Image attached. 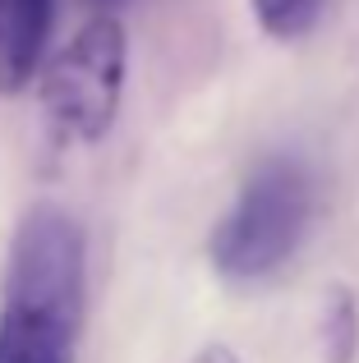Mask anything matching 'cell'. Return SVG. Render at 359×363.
Listing matches in <instances>:
<instances>
[{
    "instance_id": "1",
    "label": "cell",
    "mask_w": 359,
    "mask_h": 363,
    "mask_svg": "<svg viewBox=\"0 0 359 363\" xmlns=\"http://www.w3.org/2000/svg\"><path fill=\"white\" fill-rule=\"evenodd\" d=\"M88 303V244L65 207L23 212L0 276V363H74Z\"/></svg>"
},
{
    "instance_id": "2",
    "label": "cell",
    "mask_w": 359,
    "mask_h": 363,
    "mask_svg": "<svg viewBox=\"0 0 359 363\" xmlns=\"http://www.w3.org/2000/svg\"><path fill=\"white\" fill-rule=\"evenodd\" d=\"M314 221V175L299 157L272 152L244 175L235 203L207 235V262L231 285L277 276L304 244Z\"/></svg>"
},
{
    "instance_id": "3",
    "label": "cell",
    "mask_w": 359,
    "mask_h": 363,
    "mask_svg": "<svg viewBox=\"0 0 359 363\" xmlns=\"http://www.w3.org/2000/svg\"><path fill=\"white\" fill-rule=\"evenodd\" d=\"M129 37L116 14H92L42 74V111L70 143H101L120 116Z\"/></svg>"
},
{
    "instance_id": "4",
    "label": "cell",
    "mask_w": 359,
    "mask_h": 363,
    "mask_svg": "<svg viewBox=\"0 0 359 363\" xmlns=\"http://www.w3.org/2000/svg\"><path fill=\"white\" fill-rule=\"evenodd\" d=\"M55 0H0V97H14L37 79L51 37Z\"/></svg>"
},
{
    "instance_id": "5",
    "label": "cell",
    "mask_w": 359,
    "mask_h": 363,
    "mask_svg": "<svg viewBox=\"0 0 359 363\" xmlns=\"http://www.w3.org/2000/svg\"><path fill=\"white\" fill-rule=\"evenodd\" d=\"M318 336H323V363H355V354H359V303L346 285H332L323 322H318Z\"/></svg>"
},
{
    "instance_id": "6",
    "label": "cell",
    "mask_w": 359,
    "mask_h": 363,
    "mask_svg": "<svg viewBox=\"0 0 359 363\" xmlns=\"http://www.w3.org/2000/svg\"><path fill=\"white\" fill-rule=\"evenodd\" d=\"M258 28L272 37V42H299L318 28L327 0H249Z\"/></svg>"
},
{
    "instance_id": "7",
    "label": "cell",
    "mask_w": 359,
    "mask_h": 363,
    "mask_svg": "<svg viewBox=\"0 0 359 363\" xmlns=\"http://www.w3.org/2000/svg\"><path fill=\"white\" fill-rule=\"evenodd\" d=\"M189 363H240V354H235L231 345H203Z\"/></svg>"
},
{
    "instance_id": "8",
    "label": "cell",
    "mask_w": 359,
    "mask_h": 363,
    "mask_svg": "<svg viewBox=\"0 0 359 363\" xmlns=\"http://www.w3.org/2000/svg\"><path fill=\"white\" fill-rule=\"evenodd\" d=\"M88 5H92V9H97V14H111V9H125V5H129V0H88Z\"/></svg>"
}]
</instances>
